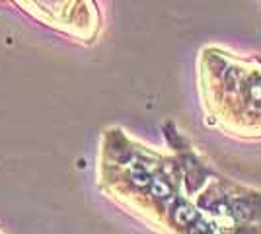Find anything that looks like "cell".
Returning a JSON list of instances; mask_svg holds the SVG:
<instances>
[{
  "label": "cell",
  "mask_w": 261,
  "mask_h": 234,
  "mask_svg": "<svg viewBox=\"0 0 261 234\" xmlns=\"http://www.w3.org/2000/svg\"><path fill=\"white\" fill-rule=\"evenodd\" d=\"M150 191H152L154 197H158V199L170 197V188H168V184L162 181V179H154L152 184H150Z\"/></svg>",
  "instance_id": "7a4b0ae2"
},
{
  "label": "cell",
  "mask_w": 261,
  "mask_h": 234,
  "mask_svg": "<svg viewBox=\"0 0 261 234\" xmlns=\"http://www.w3.org/2000/svg\"><path fill=\"white\" fill-rule=\"evenodd\" d=\"M130 181H133L135 186H139V188H146V186L152 184V181H150V176H148V172H146L142 166H135L133 170H130Z\"/></svg>",
  "instance_id": "6da1fadb"
},
{
  "label": "cell",
  "mask_w": 261,
  "mask_h": 234,
  "mask_svg": "<svg viewBox=\"0 0 261 234\" xmlns=\"http://www.w3.org/2000/svg\"><path fill=\"white\" fill-rule=\"evenodd\" d=\"M174 217L179 224H189L193 219H195V211H193V209H189L187 205H181L179 209H175Z\"/></svg>",
  "instance_id": "3957f363"
}]
</instances>
